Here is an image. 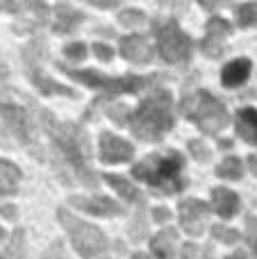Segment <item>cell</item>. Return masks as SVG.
Segmentation results:
<instances>
[{
  "label": "cell",
  "instance_id": "8d00e7d4",
  "mask_svg": "<svg viewBox=\"0 0 257 259\" xmlns=\"http://www.w3.org/2000/svg\"><path fill=\"white\" fill-rule=\"evenodd\" d=\"M153 219L157 221V223H166V221L171 219V211H168L166 207H155V209H153Z\"/></svg>",
  "mask_w": 257,
  "mask_h": 259
},
{
  "label": "cell",
  "instance_id": "f6af8a7d",
  "mask_svg": "<svg viewBox=\"0 0 257 259\" xmlns=\"http://www.w3.org/2000/svg\"><path fill=\"white\" fill-rule=\"evenodd\" d=\"M205 255H203V259H212V246H205Z\"/></svg>",
  "mask_w": 257,
  "mask_h": 259
},
{
  "label": "cell",
  "instance_id": "e575fe53",
  "mask_svg": "<svg viewBox=\"0 0 257 259\" xmlns=\"http://www.w3.org/2000/svg\"><path fill=\"white\" fill-rule=\"evenodd\" d=\"M39 259H66V250H64L62 241H53L44 252H41Z\"/></svg>",
  "mask_w": 257,
  "mask_h": 259
},
{
  "label": "cell",
  "instance_id": "74e56055",
  "mask_svg": "<svg viewBox=\"0 0 257 259\" xmlns=\"http://www.w3.org/2000/svg\"><path fill=\"white\" fill-rule=\"evenodd\" d=\"M196 252H198V246H196V243H185L182 250H180V257L182 259H194Z\"/></svg>",
  "mask_w": 257,
  "mask_h": 259
},
{
  "label": "cell",
  "instance_id": "44dd1931",
  "mask_svg": "<svg viewBox=\"0 0 257 259\" xmlns=\"http://www.w3.org/2000/svg\"><path fill=\"white\" fill-rule=\"evenodd\" d=\"M105 180H107V184H109V187H112L121 198H125V200H130V202H135V205L144 207V196H141V191H139V189H137L132 182H127V180L121 178V175H112V173L105 175Z\"/></svg>",
  "mask_w": 257,
  "mask_h": 259
},
{
  "label": "cell",
  "instance_id": "2e32d148",
  "mask_svg": "<svg viewBox=\"0 0 257 259\" xmlns=\"http://www.w3.org/2000/svg\"><path fill=\"white\" fill-rule=\"evenodd\" d=\"M212 207L221 219H230V216H235L239 211V196L235 191H230V189L219 187L212 191Z\"/></svg>",
  "mask_w": 257,
  "mask_h": 259
},
{
  "label": "cell",
  "instance_id": "5bb4252c",
  "mask_svg": "<svg viewBox=\"0 0 257 259\" xmlns=\"http://www.w3.org/2000/svg\"><path fill=\"white\" fill-rule=\"evenodd\" d=\"M82 21H84V14H82L80 9L71 7V5H66V3H59L57 7H55L53 30L57 32V34H68V32L75 30Z\"/></svg>",
  "mask_w": 257,
  "mask_h": 259
},
{
  "label": "cell",
  "instance_id": "52a82bcc",
  "mask_svg": "<svg viewBox=\"0 0 257 259\" xmlns=\"http://www.w3.org/2000/svg\"><path fill=\"white\" fill-rule=\"evenodd\" d=\"M155 34H157V48L164 62L182 64L191 55V39L189 34L180 30L176 18H159L155 21Z\"/></svg>",
  "mask_w": 257,
  "mask_h": 259
},
{
  "label": "cell",
  "instance_id": "f1b7e54d",
  "mask_svg": "<svg viewBox=\"0 0 257 259\" xmlns=\"http://www.w3.org/2000/svg\"><path fill=\"white\" fill-rule=\"evenodd\" d=\"M212 237L221 243H237L239 241V232L232 228H226V225H214L212 228Z\"/></svg>",
  "mask_w": 257,
  "mask_h": 259
},
{
  "label": "cell",
  "instance_id": "9c48e42d",
  "mask_svg": "<svg viewBox=\"0 0 257 259\" xmlns=\"http://www.w3.org/2000/svg\"><path fill=\"white\" fill-rule=\"evenodd\" d=\"M0 12L18 14L21 21H27L16 32H34L36 27L46 25V21H48V5L36 3V0H3L0 3Z\"/></svg>",
  "mask_w": 257,
  "mask_h": 259
},
{
  "label": "cell",
  "instance_id": "4dcf8cb0",
  "mask_svg": "<svg viewBox=\"0 0 257 259\" xmlns=\"http://www.w3.org/2000/svg\"><path fill=\"white\" fill-rule=\"evenodd\" d=\"M189 152L194 155V159H198V161H209V157H212V150H209L200 139H191L189 141Z\"/></svg>",
  "mask_w": 257,
  "mask_h": 259
},
{
  "label": "cell",
  "instance_id": "8fae6325",
  "mask_svg": "<svg viewBox=\"0 0 257 259\" xmlns=\"http://www.w3.org/2000/svg\"><path fill=\"white\" fill-rule=\"evenodd\" d=\"M135 155V148L121 137L112 132L100 134V159L107 164H121V161H130Z\"/></svg>",
  "mask_w": 257,
  "mask_h": 259
},
{
  "label": "cell",
  "instance_id": "1f68e13d",
  "mask_svg": "<svg viewBox=\"0 0 257 259\" xmlns=\"http://www.w3.org/2000/svg\"><path fill=\"white\" fill-rule=\"evenodd\" d=\"M64 55H66V59H71V62H82V59L87 57V46L82 44V41L68 44V46H64Z\"/></svg>",
  "mask_w": 257,
  "mask_h": 259
},
{
  "label": "cell",
  "instance_id": "ac0fdd59",
  "mask_svg": "<svg viewBox=\"0 0 257 259\" xmlns=\"http://www.w3.org/2000/svg\"><path fill=\"white\" fill-rule=\"evenodd\" d=\"M250 59H232L230 64H226V68L221 71V82L226 87H239L248 80L250 75Z\"/></svg>",
  "mask_w": 257,
  "mask_h": 259
},
{
  "label": "cell",
  "instance_id": "30bf717a",
  "mask_svg": "<svg viewBox=\"0 0 257 259\" xmlns=\"http://www.w3.org/2000/svg\"><path fill=\"white\" fill-rule=\"evenodd\" d=\"M178 211H180V223L185 228V232L191 234V237H198L209 216V207L198 198H187V200L180 202Z\"/></svg>",
  "mask_w": 257,
  "mask_h": 259
},
{
  "label": "cell",
  "instance_id": "ba28073f",
  "mask_svg": "<svg viewBox=\"0 0 257 259\" xmlns=\"http://www.w3.org/2000/svg\"><path fill=\"white\" fill-rule=\"evenodd\" d=\"M0 118L9 127V132L16 137V141L30 152L32 157H44V150L39 146V134H36V125L27 109L18 107L12 103H0Z\"/></svg>",
  "mask_w": 257,
  "mask_h": 259
},
{
  "label": "cell",
  "instance_id": "7dc6e473",
  "mask_svg": "<svg viewBox=\"0 0 257 259\" xmlns=\"http://www.w3.org/2000/svg\"><path fill=\"white\" fill-rule=\"evenodd\" d=\"M107 259H112V257H107Z\"/></svg>",
  "mask_w": 257,
  "mask_h": 259
},
{
  "label": "cell",
  "instance_id": "836d02e7",
  "mask_svg": "<svg viewBox=\"0 0 257 259\" xmlns=\"http://www.w3.org/2000/svg\"><path fill=\"white\" fill-rule=\"evenodd\" d=\"M246 237H248L253 257L257 259V219L255 216H248V219H246Z\"/></svg>",
  "mask_w": 257,
  "mask_h": 259
},
{
  "label": "cell",
  "instance_id": "7c38bea8",
  "mask_svg": "<svg viewBox=\"0 0 257 259\" xmlns=\"http://www.w3.org/2000/svg\"><path fill=\"white\" fill-rule=\"evenodd\" d=\"M118 48H121L123 57L132 64H148L150 59H153V46H150V41L146 34L123 36Z\"/></svg>",
  "mask_w": 257,
  "mask_h": 259
},
{
  "label": "cell",
  "instance_id": "f546056e",
  "mask_svg": "<svg viewBox=\"0 0 257 259\" xmlns=\"http://www.w3.org/2000/svg\"><path fill=\"white\" fill-rule=\"evenodd\" d=\"M200 50H203L207 57L217 59V57H223V53H226V46H223V41H217V39H209V36H205L203 44H200Z\"/></svg>",
  "mask_w": 257,
  "mask_h": 259
},
{
  "label": "cell",
  "instance_id": "60d3db41",
  "mask_svg": "<svg viewBox=\"0 0 257 259\" xmlns=\"http://www.w3.org/2000/svg\"><path fill=\"white\" fill-rule=\"evenodd\" d=\"M248 168L253 170V175L257 178V155H250L248 157Z\"/></svg>",
  "mask_w": 257,
  "mask_h": 259
},
{
  "label": "cell",
  "instance_id": "7a4b0ae2",
  "mask_svg": "<svg viewBox=\"0 0 257 259\" xmlns=\"http://www.w3.org/2000/svg\"><path fill=\"white\" fill-rule=\"evenodd\" d=\"M59 71H64L68 77H73L75 82L80 84H87V87H94L96 91H100V96L89 105V112L84 114V118H91L98 109V105H103L107 98L112 96H118V94H139V91L148 89L150 84L155 82H162L164 75L157 73V75H150V77H144V75H123V77H109L100 71H87V68H71L66 64H57Z\"/></svg>",
  "mask_w": 257,
  "mask_h": 259
},
{
  "label": "cell",
  "instance_id": "603a6c76",
  "mask_svg": "<svg viewBox=\"0 0 257 259\" xmlns=\"http://www.w3.org/2000/svg\"><path fill=\"white\" fill-rule=\"evenodd\" d=\"M27 255V241H25V230L23 228H16L9 237V243L7 248L3 250L0 259H25Z\"/></svg>",
  "mask_w": 257,
  "mask_h": 259
},
{
  "label": "cell",
  "instance_id": "484cf974",
  "mask_svg": "<svg viewBox=\"0 0 257 259\" xmlns=\"http://www.w3.org/2000/svg\"><path fill=\"white\" fill-rule=\"evenodd\" d=\"M237 23L241 27H253L257 25V3H244L239 7H235Z\"/></svg>",
  "mask_w": 257,
  "mask_h": 259
},
{
  "label": "cell",
  "instance_id": "f35d334b",
  "mask_svg": "<svg viewBox=\"0 0 257 259\" xmlns=\"http://www.w3.org/2000/svg\"><path fill=\"white\" fill-rule=\"evenodd\" d=\"M94 7H100V9H112L118 5V0H89Z\"/></svg>",
  "mask_w": 257,
  "mask_h": 259
},
{
  "label": "cell",
  "instance_id": "d6a6232c",
  "mask_svg": "<svg viewBox=\"0 0 257 259\" xmlns=\"http://www.w3.org/2000/svg\"><path fill=\"white\" fill-rule=\"evenodd\" d=\"M107 116L112 118V121H116L118 125H123V123H127V118H130V109H127L125 105H109Z\"/></svg>",
  "mask_w": 257,
  "mask_h": 259
},
{
  "label": "cell",
  "instance_id": "ab89813d",
  "mask_svg": "<svg viewBox=\"0 0 257 259\" xmlns=\"http://www.w3.org/2000/svg\"><path fill=\"white\" fill-rule=\"evenodd\" d=\"M0 214L5 216V219H16V207L14 205H5V207H0Z\"/></svg>",
  "mask_w": 257,
  "mask_h": 259
},
{
  "label": "cell",
  "instance_id": "277c9868",
  "mask_svg": "<svg viewBox=\"0 0 257 259\" xmlns=\"http://www.w3.org/2000/svg\"><path fill=\"white\" fill-rule=\"evenodd\" d=\"M182 170H185V159L176 150L155 152L132 166V175L137 180L162 193H178L187 187V178L182 175Z\"/></svg>",
  "mask_w": 257,
  "mask_h": 259
},
{
  "label": "cell",
  "instance_id": "5b68a950",
  "mask_svg": "<svg viewBox=\"0 0 257 259\" xmlns=\"http://www.w3.org/2000/svg\"><path fill=\"white\" fill-rule=\"evenodd\" d=\"M180 109H182V114H185L189 121H194L205 134H219L230 123V114H228L226 105H223L221 100H217L205 89L182 98Z\"/></svg>",
  "mask_w": 257,
  "mask_h": 259
},
{
  "label": "cell",
  "instance_id": "9a60e30c",
  "mask_svg": "<svg viewBox=\"0 0 257 259\" xmlns=\"http://www.w3.org/2000/svg\"><path fill=\"white\" fill-rule=\"evenodd\" d=\"M27 75H30L32 84H34L41 94H46V96L57 94V96H66V98H75V91H73L71 87L59 84L57 80H50V77L44 73V68H32V71H27Z\"/></svg>",
  "mask_w": 257,
  "mask_h": 259
},
{
  "label": "cell",
  "instance_id": "ee69618b",
  "mask_svg": "<svg viewBox=\"0 0 257 259\" xmlns=\"http://www.w3.org/2000/svg\"><path fill=\"white\" fill-rule=\"evenodd\" d=\"M226 259H246V255L239 250V252H232V255H230V257H226Z\"/></svg>",
  "mask_w": 257,
  "mask_h": 259
},
{
  "label": "cell",
  "instance_id": "b9f144b4",
  "mask_svg": "<svg viewBox=\"0 0 257 259\" xmlns=\"http://www.w3.org/2000/svg\"><path fill=\"white\" fill-rule=\"evenodd\" d=\"M7 75H9V68H7V64L3 62V57H0V80H5Z\"/></svg>",
  "mask_w": 257,
  "mask_h": 259
},
{
  "label": "cell",
  "instance_id": "8992f818",
  "mask_svg": "<svg viewBox=\"0 0 257 259\" xmlns=\"http://www.w3.org/2000/svg\"><path fill=\"white\" fill-rule=\"evenodd\" d=\"M57 219H59V223H62V228L68 232V237H71V241H73V248L77 250L80 257L91 259L109 248V241L103 234V230H98L96 225L73 216L68 209H64V207L57 209Z\"/></svg>",
  "mask_w": 257,
  "mask_h": 259
},
{
  "label": "cell",
  "instance_id": "83f0119b",
  "mask_svg": "<svg viewBox=\"0 0 257 259\" xmlns=\"http://www.w3.org/2000/svg\"><path fill=\"white\" fill-rule=\"evenodd\" d=\"M118 23L125 27H139L146 23V14L139 12V9H123V12L118 14Z\"/></svg>",
  "mask_w": 257,
  "mask_h": 259
},
{
  "label": "cell",
  "instance_id": "7402d4cb",
  "mask_svg": "<svg viewBox=\"0 0 257 259\" xmlns=\"http://www.w3.org/2000/svg\"><path fill=\"white\" fill-rule=\"evenodd\" d=\"M237 134L244 141L257 146V109H241L237 114Z\"/></svg>",
  "mask_w": 257,
  "mask_h": 259
},
{
  "label": "cell",
  "instance_id": "e0dca14e",
  "mask_svg": "<svg viewBox=\"0 0 257 259\" xmlns=\"http://www.w3.org/2000/svg\"><path fill=\"white\" fill-rule=\"evenodd\" d=\"M150 250H153V255H157L159 259L176 257L178 232L173 228H166V230H162V232H157L153 239H150Z\"/></svg>",
  "mask_w": 257,
  "mask_h": 259
},
{
  "label": "cell",
  "instance_id": "ffe728a7",
  "mask_svg": "<svg viewBox=\"0 0 257 259\" xmlns=\"http://www.w3.org/2000/svg\"><path fill=\"white\" fill-rule=\"evenodd\" d=\"M46 53H48V44H46L44 36H34L30 44L23 46L21 55H23V64H25L27 71L41 68V62L46 59Z\"/></svg>",
  "mask_w": 257,
  "mask_h": 259
},
{
  "label": "cell",
  "instance_id": "3957f363",
  "mask_svg": "<svg viewBox=\"0 0 257 259\" xmlns=\"http://www.w3.org/2000/svg\"><path fill=\"white\" fill-rule=\"evenodd\" d=\"M132 134L141 141H159L173 127V98L166 89H153L127 118Z\"/></svg>",
  "mask_w": 257,
  "mask_h": 259
},
{
  "label": "cell",
  "instance_id": "d4e9b609",
  "mask_svg": "<svg viewBox=\"0 0 257 259\" xmlns=\"http://www.w3.org/2000/svg\"><path fill=\"white\" fill-rule=\"evenodd\" d=\"M127 234H130V241H135V243L144 241V239L148 237V221H146L144 209L137 211L135 219L130 221V225H127Z\"/></svg>",
  "mask_w": 257,
  "mask_h": 259
},
{
  "label": "cell",
  "instance_id": "d590c367",
  "mask_svg": "<svg viewBox=\"0 0 257 259\" xmlns=\"http://www.w3.org/2000/svg\"><path fill=\"white\" fill-rule=\"evenodd\" d=\"M94 55L98 59H103V62H109V59H112V48H109V46H105V44H94Z\"/></svg>",
  "mask_w": 257,
  "mask_h": 259
},
{
  "label": "cell",
  "instance_id": "d6986e66",
  "mask_svg": "<svg viewBox=\"0 0 257 259\" xmlns=\"http://www.w3.org/2000/svg\"><path fill=\"white\" fill-rule=\"evenodd\" d=\"M21 182V168L9 159H0V198L14 196Z\"/></svg>",
  "mask_w": 257,
  "mask_h": 259
},
{
  "label": "cell",
  "instance_id": "bcb514c9",
  "mask_svg": "<svg viewBox=\"0 0 257 259\" xmlns=\"http://www.w3.org/2000/svg\"><path fill=\"white\" fill-rule=\"evenodd\" d=\"M3 237H5V232H3V230H0V241H3Z\"/></svg>",
  "mask_w": 257,
  "mask_h": 259
},
{
  "label": "cell",
  "instance_id": "4fadbf2b",
  "mask_svg": "<svg viewBox=\"0 0 257 259\" xmlns=\"http://www.w3.org/2000/svg\"><path fill=\"white\" fill-rule=\"evenodd\" d=\"M71 205L77 207V209H82V211H87V214H94V216H121L123 214V207L107 196H96V198L73 196Z\"/></svg>",
  "mask_w": 257,
  "mask_h": 259
},
{
  "label": "cell",
  "instance_id": "4316f807",
  "mask_svg": "<svg viewBox=\"0 0 257 259\" xmlns=\"http://www.w3.org/2000/svg\"><path fill=\"white\" fill-rule=\"evenodd\" d=\"M230 32H232V25L226 21V18L214 16V18H209V21H207V36H209V39L223 41L228 34H230Z\"/></svg>",
  "mask_w": 257,
  "mask_h": 259
},
{
  "label": "cell",
  "instance_id": "6da1fadb",
  "mask_svg": "<svg viewBox=\"0 0 257 259\" xmlns=\"http://www.w3.org/2000/svg\"><path fill=\"white\" fill-rule=\"evenodd\" d=\"M36 114H39L41 127H44L46 134L50 137L55 150L62 155V161L55 164V170L62 175L64 184H68L66 170H64V166H68L71 178L75 180V182L84 184L87 189L98 187V175H96L94 168H89V164H87V157H89V139H87L84 130L80 125H75V123L57 121V118L44 107L36 109Z\"/></svg>",
  "mask_w": 257,
  "mask_h": 259
},
{
  "label": "cell",
  "instance_id": "7bdbcfd3",
  "mask_svg": "<svg viewBox=\"0 0 257 259\" xmlns=\"http://www.w3.org/2000/svg\"><path fill=\"white\" fill-rule=\"evenodd\" d=\"M132 259H153V257L146 255V252H135V255H132Z\"/></svg>",
  "mask_w": 257,
  "mask_h": 259
},
{
  "label": "cell",
  "instance_id": "cb8c5ba5",
  "mask_svg": "<svg viewBox=\"0 0 257 259\" xmlns=\"http://www.w3.org/2000/svg\"><path fill=\"white\" fill-rule=\"evenodd\" d=\"M217 175L223 180H239L244 175V164H241L239 157H226L217 166Z\"/></svg>",
  "mask_w": 257,
  "mask_h": 259
}]
</instances>
